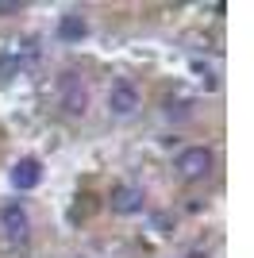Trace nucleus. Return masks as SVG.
Wrapping results in <instances>:
<instances>
[{
    "label": "nucleus",
    "instance_id": "obj_3",
    "mask_svg": "<svg viewBox=\"0 0 254 258\" xmlns=\"http://www.w3.org/2000/svg\"><path fill=\"white\" fill-rule=\"evenodd\" d=\"M139 104H143V93H139V85L131 81V77H119V81H112V89H108V112H112L116 119L135 116Z\"/></svg>",
    "mask_w": 254,
    "mask_h": 258
},
{
    "label": "nucleus",
    "instance_id": "obj_7",
    "mask_svg": "<svg viewBox=\"0 0 254 258\" xmlns=\"http://www.w3.org/2000/svg\"><path fill=\"white\" fill-rule=\"evenodd\" d=\"M89 35V23H85L81 12H70V16H62V23H58V39H66V43H77V39H85Z\"/></svg>",
    "mask_w": 254,
    "mask_h": 258
},
{
    "label": "nucleus",
    "instance_id": "obj_4",
    "mask_svg": "<svg viewBox=\"0 0 254 258\" xmlns=\"http://www.w3.org/2000/svg\"><path fill=\"white\" fill-rule=\"evenodd\" d=\"M0 227H4V235H8L12 243H27V235H31V216H27V208H23L20 201H12V205L0 208Z\"/></svg>",
    "mask_w": 254,
    "mask_h": 258
},
{
    "label": "nucleus",
    "instance_id": "obj_2",
    "mask_svg": "<svg viewBox=\"0 0 254 258\" xmlns=\"http://www.w3.org/2000/svg\"><path fill=\"white\" fill-rule=\"evenodd\" d=\"M58 104H62L66 116H85L89 108V89H85V77L77 70H66L62 81H58Z\"/></svg>",
    "mask_w": 254,
    "mask_h": 258
},
{
    "label": "nucleus",
    "instance_id": "obj_8",
    "mask_svg": "<svg viewBox=\"0 0 254 258\" xmlns=\"http://www.w3.org/2000/svg\"><path fill=\"white\" fill-rule=\"evenodd\" d=\"M12 12H20V4H0V16H12Z\"/></svg>",
    "mask_w": 254,
    "mask_h": 258
},
{
    "label": "nucleus",
    "instance_id": "obj_5",
    "mask_svg": "<svg viewBox=\"0 0 254 258\" xmlns=\"http://www.w3.org/2000/svg\"><path fill=\"white\" fill-rule=\"evenodd\" d=\"M143 205H147V197H143V189L131 185V181L112 185V193H108V208L116 216H135V212H143Z\"/></svg>",
    "mask_w": 254,
    "mask_h": 258
},
{
    "label": "nucleus",
    "instance_id": "obj_6",
    "mask_svg": "<svg viewBox=\"0 0 254 258\" xmlns=\"http://www.w3.org/2000/svg\"><path fill=\"white\" fill-rule=\"evenodd\" d=\"M39 181H42V166H39V158H20L16 166H12V185H16L20 193H31Z\"/></svg>",
    "mask_w": 254,
    "mask_h": 258
},
{
    "label": "nucleus",
    "instance_id": "obj_1",
    "mask_svg": "<svg viewBox=\"0 0 254 258\" xmlns=\"http://www.w3.org/2000/svg\"><path fill=\"white\" fill-rule=\"evenodd\" d=\"M173 170H177L181 181H204L216 170V154H212V147H185L173 158Z\"/></svg>",
    "mask_w": 254,
    "mask_h": 258
}]
</instances>
